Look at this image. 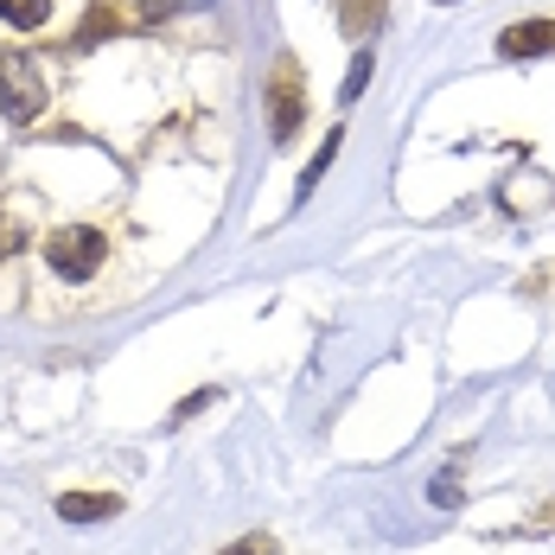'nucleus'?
<instances>
[{
	"label": "nucleus",
	"mask_w": 555,
	"mask_h": 555,
	"mask_svg": "<svg viewBox=\"0 0 555 555\" xmlns=\"http://www.w3.org/2000/svg\"><path fill=\"white\" fill-rule=\"evenodd\" d=\"M364 83H371V52H358V57H351V70H345V83H338V103L351 109V103L364 96Z\"/></svg>",
	"instance_id": "obj_8"
},
{
	"label": "nucleus",
	"mask_w": 555,
	"mask_h": 555,
	"mask_svg": "<svg viewBox=\"0 0 555 555\" xmlns=\"http://www.w3.org/2000/svg\"><path fill=\"white\" fill-rule=\"evenodd\" d=\"M338 147H345V134H326V141H320V154H313V167L300 172V198H307V192H313V185L326 179V167L338 160Z\"/></svg>",
	"instance_id": "obj_7"
},
{
	"label": "nucleus",
	"mask_w": 555,
	"mask_h": 555,
	"mask_svg": "<svg viewBox=\"0 0 555 555\" xmlns=\"http://www.w3.org/2000/svg\"><path fill=\"white\" fill-rule=\"evenodd\" d=\"M499 52L504 57H543V52H555V20H517V26H504Z\"/></svg>",
	"instance_id": "obj_3"
},
{
	"label": "nucleus",
	"mask_w": 555,
	"mask_h": 555,
	"mask_svg": "<svg viewBox=\"0 0 555 555\" xmlns=\"http://www.w3.org/2000/svg\"><path fill=\"white\" fill-rule=\"evenodd\" d=\"M46 70L33 64L26 52H7L0 57V109H7V121H39V109H46Z\"/></svg>",
	"instance_id": "obj_1"
},
{
	"label": "nucleus",
	"mask_w": 555,
	"mask_h": 555,
	"mask_svg": "<svg viewBox=\"0 0 555 555\" xmlns=\"http://www.w3.org/2000/svg\"><path fill=\"white\" fill-rule=\"evenodd\" d=\"M223 555H275V543L269 537H249V543H230Z\"/></svg>",
	"instance_id": "obj_9"
},
{
	"label": "nucleus",
	"mask_w": 555,
	"mask_h": 555,
	"mask_svg": "<svg viewBox=\"0 0 555 555\" xmlns=\"http://www.w3.org/2000/svg\"><path fill=\"white\" fill-rule=\"evenodd\" d=\"M269 96H275V141H287L294 134V115H300V90H294V70L287 64L275 70V90Z\"/></svg>",
	"instance_id": "obj_4"
},
{
	"label": "nucleus",
	"mask_w": 555,
	"mask_h": 555,
	"mask_svg": "<svg viewBox=\"0 0 555 555\" xmlns=\"http://www.w3.org/2000/svg\"><path fill=\"white\" fill-rule=\"evenodd\" d=\"M46 262H52L64 281H90L103 269V236L90 223H70V230H52L46 236Z\"/></svg>",
	"instance_id": "obj_2"
},
{
	"label": "nucleus",
	"mask_w": 555,
	"mask_h": 555,
	"mask_svg": "<svg viewBox=\"0 0 555 555\" xmlns=\"http://www.w3.org/2000/svg\"><path fill=\"white\" fill-rule=\"evenodd\" d=\"M0 20L20 26V33H39L52 20V0H0Z\"/></svg>",
	"instance_id": "obj_6"
},
{
	"label": "nucleus",
	"mask_w": 555,
	"mask_h": 555,
	"mask_svg": "<svg viewBox=\"0 0 555 555\" xmlns=\"http://www.w3.org/2000/svg\"><path fill=\"white\" fill-rule=\"evenodd\" d=\"M447 7H453V0H447Z\"/></svg>",
	"instance_id": "obj_10"
},
{
	"label": "nucleus",
	"mask_w": 555,
	"mask_h": 555,
	"mask_svg": "<svg viewBox=\"0 0 555 555\" xmlns=\"http://www.w3.org/2000/svg\"><path fill=\"white\" fill-rule=\"evenodd\" d=\"M57 511H64L70 524H96V517H115L121 504H115L109 492H96V499H90V492H64V499H57Z\"/></svg>",
	"instance_id": "obj_5"
}]
</instances>
